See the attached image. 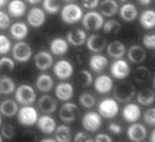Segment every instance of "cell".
Returning a JSON list of instances; mask_svg holds the SVG:
<instances>
[{
    "label": "cell",
    "mask_w": 155,
    "mask_h": 142,
    "mask_svg": "<svg viewBox=\"0 0 155 142\" xmlns=\"http://www.w3.org/2000/svg\"><path fill=\"white\" fill-rule=\"evenodd\" d=\"M94 87L96 91L101 95L106 94L111 92L114 88V81L107 74H101L95 79Z\"/></svg>",
    "instance_id": "cell-17"
},
{
    "label": "cell",
    "mask_w": 155,
    "mask_h": 142,
    "mask_svg": "<svg viewBox=\"0 0 155 142\" xmlns=\"http://www.w3.org/2000/svg\"><path fill=\"white\" fill-rule=\"evenodd\" d=\"M64 1H65V2H73V1H74V0H64Z\"/></svg>",
    "instance_id": "cell-61"
},
{
    "label": "cell",
    "mask_w": 155,
    "mask_h": 142,
    "mask_svg": "<svg viewBox=\"0 0 155 142\" xmlns=\"http://www.w3.org/2000/svg\"><path fill=\"white\" fill-rule=\"evenodd\" d=\"M34 64L38 69L47 71L53 66L54 58L48 51L41 50L34 56Z\"/></svg>",
    "instance_id": "cell-16"
},
{
    "label": "cell",
    "mask_w": 155,
    "mask_h": 142,
    "mask_svg": "<svg viewBox=\"0 0 155 142\" xmlns=\"http://www.w3.org/2000/svg\"><path fill=\"white\" fill-rule=\"evenodd\" d=\"M37 106L42 112L51 114L55 112L57 109L58 103L51 96L44 95L38 99Z\"/></svg>",
    "instance_id": "cell-20"
},
{
    "label": "cell",
    "mask_w": 155,
    "mask_h": 142,
    "mask_svg": "<svg viewBox=\"0 0 155 142\" xmlns=\"http://www.w3.org/2000/svg\"><path fill=\"white\" fill-rule=\"evenodd\" d=\"M145 122L150 126H155V107L148 109L143 114Z\"/></svg>",
    "instance_id": "cell-45"
},
{
    "label": "cell",
    "mask_w": 155,
    "mask_h": 142,
    "mask_svg": "<svg viewBox=\"0 0 155 142\" xmlns=\"http://www.w3.org/2000/svg\"><path fill=\"white\" fill-rule=\"evenodd\" d=\"M26 9V5L22 0H12L8 6L9 15L15 18H19L24 16Z\"/></svg>",
    "instance_id": "cell-29"
},
{
    "label": "cell",
    "mask_w": 155,
    "mask_h": 142,
    "mask_svg": "<svg viewBox=\"0 0 155 142\" xmlns=\"http://www.w3.org/2000/svg\"><path fill=\"white\" fill-rule=\"evenodd\" d=\"M51 52L54 55L60 56L67 53L69 50L68 41L61 37H57L51 40L50 43Z\"/></svg>",
    "instance_id": "cell-25"
},
{
    "label": "cell",
    "mask_w": 155,
    "mask_h": 142,
    "mask_svg": "<svg viewBox=\"0 0 155 142\" xmlns=\"http://www.w3.org/2000/svg\"><path fill=\"white\" fill-rule=\"evenodd\" d=\"M54 132L57 142H71L72 140V130L68 125L62 124L57 127Z\"/></svg>",
    "instance_id": "cell-34"
},
{
    "label": "cell",
    "mask_w": 155,
    "mask_h": 142,
    "mask_svg": "<svg viewBox=\"0 0 155 142\" xmlns=\"http://www.w3.org/2000/svg\"><path fill=\"white\" fill-rule=\"evenodd\" d=\"M83 7L87 9L96 8L100 4V0H81Z\"/></svg>",
    "instance_id": "cell-49"
},
{
    "label": "cell",
    "mask_w": 155,
    "mask_h": 142,
    "mask_svg": "<svg viewBox=\"0 0 155 142\" xmlns=\"http://www.w3.org/2000/svg\"><path fill=\"white\" fill-rule=\"evenodd\" d=\"M17 114L18 122L25 127L34 125L38 119L37 110L30 105L24 106L18 111Z\"/></svg>",
    "instance_id": "cell-8"
},
{
    "label": "cell",
    "mask_w": 155,
    "mask_h": 142,
    "mask_svg": "<svg viewBox=\"0 0 155 142\" xmlns=\"http://www.w3.org/2000/svg\"><path fill=\"white\" fill-rule=\"evenodd\" d=\"M127 135L128 139L133 142H142L147 138L148 131L143 124L135 122L128 127Z\"/></svg>",
    "instance_id": "cell-12"
},
{
    "label": "cell",
    "mask_w": 155,
    "mask_h": 142,
    "mask_svg": "<svg viewBox=\"0 0 155 142\" xmlns=\"http://www.w3.org/2000/svg\"><path fill=\"white\" fill-rule=\"evenodd\" d=\"M73 142H94V138L86 132H78L73 138Z\"/></svg>",
    "instance_id": "cell-47"
},
{
    "label": "cell",
    "mask_w": 155,
    "mask_h": 142,
    "mask_svg": "<svg viewBox=\"0 0 155 142\" xmlns=\"http://www.w3.org/2000/svg\"><path fill=\"white\" fill-rule=\"evenodd\" d=\"M8 2V0H0V8L5 6Z\"/></svg>",
    "instance_id": "cell-55"
},
{
    "label": "cell",
    "mask_w": 155,
    "mask_h": 142,
    "mask_svg": "<svg viewBox=\"0 0 155 142\" xmlns=\"http://www.w3.org/2000/svg\"><path fill=\"white\" fill-rule=\"evenodd\" d=\"M117 142H127V141H125V140H120V141H119Z\"/></svg>",
    "instance_id": "cell-62"
},
{
    "label": "cell",
    "mask_w": 155,
    "mask_h": 142,
    "mask_svg": "<svg viewBox=\"0 0 155 142\" xmlns=\"http://www.w3.org/2000/svg\"><path fill=\"white\" fill-rule=\"evenodd\" d=\"M82 23L85 29L91 31H97L102 28L104 20L100 12L92 11L87 12L83 16Z\"/></svg>",
    "instance_id": "cell-5"
},
{
    "label": "cell",
    "mask_w": 155,
    "mask_h": 142,
    "mask_svg": "<svg viewBox=\"0 0 155 142\" xmlns=\"http://www.w3.org/2000/svg\"><path fill=\"white\" fill-rule=\"evenodd\" d=\"M142 42L147 48L155 50V32L145 34L142 38Z\"/></svg>",
    "instance_id": "cell-44"
},
{
    "label": "cell",
    "mask_w": 155,
    "mask_h": 142,
    "mask_svg": "<svg viewBox=\"0 0 155 142\" xmlns=\"http://www.w3.org/2000/svg\"><path fill=\"white\" fill-rule=\"evenodd\" d=\"M137 2L139 5L145 6L150 5L152 2V0H137Z\"/></svg>",
    "instance_id": "cell-51"
},
{
    "label": "cell",
    "mask_w": 155,
    "mask_h": 142,
    "mask_svg": "<svg viewBox=\"0 0 155 142\" xmlns=\"http://www.w3.org/2000/svg\"><path fill=\"white\" fill-rule=\"evenodd\" d=\"M56 97L62 101H68L74 96L73 85L69 82H62L58 84L55 88Z\"/></svg>",
    "instance_id": "cell-18"
},
{
    "label": "cell",
    "mask_w": 155,
    "mask_h": 142,
    "mask_svg": "<svg viewBox=\"0 0 155 142\" xmlns=\"http://www.w3.org/2000/svg\"><path fill=\"white\" fill-rule=\"evenodd\" d=\"M79 104L83 108L89 109L93 108L96 103V97L90 92L82 93L78 98Z\"/></svg>",
    "instance_id": "cell-39"
},
{
    "label": "cell",
    "mask_w": 155,
    "mask_h": 142,
    "mask_svg": "<svg viewBox=\"0 0 155 142\" xmlns=\"http://www.w3.org/2000/svg\"><path fill=\"white\" fill-rule=\"evenodd\" d=\"M76 81L81 87L87 88L93 82V76L88 70L82 69L77 74Z\"/></svg>",
    "instance_id": "cell-38"
},
{
    "label": "cell",
    "mask_w": 155,
    "mask_h": 142,
    "mask_svg": "<svg viewBox=\"0 0 155 142\" xmlns=\"http://www.w3.org/2000/svg\"><path fill=\"white\" fill-rule=\"evenodd\" d=\"M102 118L95 111H89L82 118L81 124L84 130L88 132H95L102 127Z\"/></svg>",
    "instance_id": "cell-7"
},
{
    "label": "cell",
    "mask_w": 155,
    "mask_h": 142,
    "mask_svg": "<svg viewBox=\"0 0 155 142\" xmlns=\"http://www.w3.org/2000/svg\"><path fill=\"white\" fill-rule=\"evenodd\" d=\"M46 13L45 11L38 7L31 8L28 13L27 21L32 27L39 28L46 22Z\"/></svg>",
    "instance_id": "cell-13"
},
{
    "label": "cell",
    "mask_w": 155,
    "mask_h": 142,
    "mask_svg": "<svg viewBox=\"0 0 155 142\" xmlns=\"http://www.w3.org/2000/svg\"><path fill=\"white\" fill-rule=\"evenodd\" d=\"M136 98L140 105L150 106L155 102V92L151 88H143L136 93Z\"/></svg>",
    "instance_id": "cell-31"
},
{
    "label": "cell",
    "mask_w": 155,
    "mask_h": 142,
    "mask_svg": "<svg viewBox=\"0 0 155 142\" xmlns=\"http://www.w3.org/2000/svg\"><path fill=\"white\" fill-rule=\"evenodd\" d=\"M153 87H154V88L155 89V76L154 77V79H153Z\"/></svg>",
    "instance_id": "cell-57"
},
{
    "label": "cell",
    "mask_w": 155,
    "mask_h": 142,
    "mask_svg": "<svg viewBox=\"0 0 155 142\" xmlns=\"http://www.w3.org/2000/svg\"><path fill=\"white\" fill-rule=\"evenodd\" d=\"M119 13L122 19L127 22H132L138 16V11L132 3H125L119 8Z\"/></svg>",
    "instance_id": "cell-27"
},
{
    "label": "cell",
    "mask_w": 155,
    "mask_h": 142,
    "mask_svg": "<svg viewBox=\"0 0 155 142\" xmlns=\"http://www.w3.org/2000/svg\"><path fill=\"white\" fill-rule=\"evenodd\" d=\"M17 103L11 99L3 101L0 104V113L7 118H12L18 112Z\"/></svg>",
    "instance_id": "cell-33"
},
{
    "label": "cell",
    "mask_w": 155,
    "mask_h": 142,
    "mask_svg": "<svg viewBox=\"0 0 155 142\" xmlns=\"http://www.w3.org/2000/svg\"><path fill=\"white\" fill-rule=\"evenodd\" d=\"M119 1H120L121 2H127L129 0H119Z\"/></svg>",
    "instance_id": "cell-59"
},
{
    "label": "cell",
    "mask_w": 155,
    "mask_h": 142,
    "mask_svg": "<svg viewBox=\"0 0 155 142\" xmlns=\"http://www.w3.org/2000/svg\"><path fill=\"white\" fill-rule=\"evenodd\" d=\"M106 51L109 56L114 59H121L126 53V46L120 40H114L107 44Z\"/></svg>",
    "instance_id": "cell-26"
},
{
    "label": "cell",
    "mask_w": 155,
    "mask_h": 142,
    "mask_svg": "<svg viewBox=\"0 0 155 142\" xmlns=\"http://www.w3.org/2000/svg\"><path fill=\"white\" fill-rule=\"evenodd\" d=\"M140 24L145 29L150 30L155 27V11L146 9L141 12L139 17Z\"/></svg>",
    "instance_id": "cell-32"
},
{
    "label": "cell",
    "mask_w": 155,
    "mask_h": 142,
    "mask_svg": "<svg viewBox=\"0 0 155 142\" xmlns=\"http://www.w3.org/2000/svg\"><path fill=\"white\" fill-rule=\"evenodd\" d=\"M12 55L14 59L18 62H28L32 56V47L27 42L19 41L12 48Z\"/></svg>",
    "instance_id": "cell-6"
},
{
    "label": "cell",
    "mask_w": 155,
    "mask_h": 142,
    "mask_svg": "<svg viewBox=\"0 0 155 142\" xmlns=\"http://www.w3.org/2000/svg\"><path fill=\"white\" fill-rule=\"evenodd\" d=\"M110 71L114 78L117 80H124L130 75L131 69L125 60L119 59L112 63Z\"/></svg>",
    "instance_id": "cell-11"
},
{
    "label": "cell",
    "mask_w": 155,
    "mask_h": 142,
    "mask_svg": "<svg viewBox=\"0 0 155 142\" xmlns=\"http://www.w3.org/2000/svg\"><path fill=\"white\" fill-rule=\"evenodd\" d=\"M151 64H152L153 66H155V55H154V56H153L151 57Z\"/></svg>",
    "instance_id": "cell-56"
},
{
    "label": "cell",
    "mask_w": 155,
    "mask_h": 142,
    "mask_svg": "<svg viewBox=\"0 0 155 142\" xmlns=\"http://www.w3.org/2000/svg\"><path fill=\"white\" fill-rule=\"evenodd\" d=\"M35 85L40 92L48 93L54 87V80L51 75L47 74H42L37 77Z\"/></svg>",
    "instance_id": "cell-30"
},
{
    "label": "cell",
    "mask_w": 155,
    "mask_h": 142,
    "mask_svg": "<svg viewBox=\"0 0 155 142\" xmlns=\"http://www.w3.org/2000/svg\"><path fill=\"white\" fill-rule=\"evenodd\" d=\"M40 142H57V141L55 139L51 138H46L41 140Z\"/></svg>",
    "instance_id": "cell-54"
},
{
    "label": "cell",
    "mask_w": 155,
    "mask_h": 142,
    "mask_svg": "<svg viewBox=\"0 0 155 142\" xmlns=\"http://www.w3.org/2000/svg\"><path fill=\"white\" fill-rule=\"evenodd\" d=\"M109 65V60L104 55L96 53L90 58L89 66L93 72L100 73L106 70Z\"/></svg>",
    "instance_id": "cell-21"
},
{
    "label": "cell",
    "mask_w": 155,
    "mask_h": 142,
    "mask_svg": "<svg viewBox=\"0 0 155 142\" xmlns=\"http://www.w3.org/2000/svg\"><path fill=\"white\" fill-rule=\"evenodd\" d=\"M11 49V42L4 34H0V55L8 54Z\"/></svg>",
    "instance_id": "cell-42"
},
{
    "label": "cell",
    "mask_w": 155,
    "mask_h": 142,
    "mask_svg": "<svg viewBox=\"0 0 155 142\" xmlns=\"http://www.w3.org/2000/svg\"><path fill=\"white\" fill-rule=\"evenodd\" d=\"M61 18L63 22L68 25H74L82 20L83 11L82 8L76 4L69 3L61 9Z\"/></svg>",
    "instance_id": "cell-1"
},
{
    "label": "cell",
    "mask_w": 155,
    "mask_h": 142,
    "mask_svg": "<svg viewBox=\"0 0 155 142\" xmlns=\"http://www.w3.org/2000/svg\"><path fill=\"white\" fill-rule=\"evenodd\" d=\"M42 5L45 12L51 15L57 14L61 10L58 0H44Z\"/></svg>",
    "instance_id": "cell-40"
},
{
    "label": "cell",
    "mask_w": 155,
    "mask_h": 142,
    "mask_svg": "<svg viewBox=\"0 0 155 142\" xmlns=\"http://www.w3.org/2000/svg\"><path fill=\"white\" fill-rule=\"evenodd\" d=\"M2 124V116H1V115H0V126H1Z\"/></svg>",
    "instance_id": "cell-58"
},
{
    "label": "cell",
    "mask_w": 155,
    "mask_h": 142,
    "mask_svg": "<svg viewBox=\"0 0 155 142\" xmlns=\"http://www.w3.org/2000/svg\"><path fill=\"white\" fill-rule=\"evenodd\" d=\"M37 98L34 88L30 85L22 84L15 91V98L19 104L26 106L35 102Z\"/></svg>",
    "instance_id": "cell-4"
},
{
    "label": "cell",
    "mask_w": 155,
    "mask_h": 142,
    "mask_svg": "<svg viewBox=\"0 0 155 142\" xmlns=\"http://www.w3.org/2000/svg\"><path fill=\"white\" fill-rule=\"evenodd\" d=\"M135 95L136 88L131 82H120L114 88V96L118 102L127 103L132 100Z\"/></svg>",
    "instance_id": "cell-3"
},
{
    "label": "cell",
    "mask_w": 155,
    "mask_h": 142,
    "mask_svg": "<svg viewBox=\"0 0 155 142\" xmlns=\"http://www.w3.org/2000/svg\"><path fill=\"white\" fill-rule=\"evenodd\" d=\"M29 27L26 24L23 22H17L11 25L9 33L14 39L18 41H22L29 34Z\"/></svg>",
    "instance_id": "cell-24"
},
{
    "label": "cell",
    "mask_w": 155,
    "mask_h": 142,
    "mask_svg": "<svg viewBox=\"0 0 155 142\" xmlns=\"http://www.w3.org/2000/svg\"><path fill=\"white\" fill-rule=\"evenodd\" d=\"M0 142H3V140L2 138V137L0 135Z\"/></svg>",
    "instance_id": "cell-60"
},
{
    "label": "cell",
    "mask_w": 155,
    "mask_h": 142,
    "mask_svg": "<svg viewBox=\"0 0 155 142\" xmlns=\"http://www.w3.org/2000/svg\"><path fill=\"white\" fill-rule=\"evenodd\" d=\"M1 132L5 138L12 139L16 135V127L13 124L6 123L2 126Z\"/></svg>",
    "instance_id": "cell-43"
},
{
    "label": "cell",
    "mask_w": 155,
    "mask_h": 142,
    "mask_svg": "<svg viewBox=\"0 0 155 142\" xmlns=\"http://www.w3.org/2000/svg\"><path fill=\"white\" fill-rule=\"evenodd\" d=\"M37 123L38 130L45 134L54 133L57 128L56 121L48 115H42L38 119Z\"/></svg>",
    "instance_id": "cell-22"
},
{
    "label": "cell",
    "mask_w": 155,
    "mask_h": 142,
    "mask_svg": "<svg viewBox=\"0 0 155 142\" xmlns=\"http://www.w3.org/2000/svg\"><path fill=\"white\" fill-rule=\"evenodd\" d=\"M151 79V72L145 66L137 67L134 72V79L136 83L144 84L148 83Z\"/></svg>",
    "instance_id": "cell-35"
},
{
    "label": "cell",
    "mask_w": 155,
    "mask_h": 142,
    "mask_svg": "<svg viewBox=\"0 0 155 142\" xmlns=\"http://www.w3.org/2000/svg\"><path fill=\"white\" fill-rule=\"evenodd\" d=\"M122 25L117 20L110 19L104 23L102 29L107 35H117L122 30Z\"/></svg>",
    "instance_id": "cell-37"
},
{
    "label": "cell",
    "mask_w": 155,
    "mask_h": 142,
    "mask_svg": "<svg viewBox=\"0 0 155 142\" xmlns=\"http://www.w3.org/2000/svg\"><path fill=\"white\" fill-rule=\"evenodd\" d=\"M25 1L31 5H37L42 0H25Z\"/></svg>",
    "instance_id": "cell-53"
},
{
    "label": "cell",
    "mask_w": 155,
    "mask_h": 142,
    "mask_svg": "<svg viewBox=\"0 0 155 142\" xmlns=\"http://www.w3.org/2000/svg\"><path fill=\"white\" fill-rule=\"evenodd\" d=\"M119 105L115 98H106L101 100L97 107L98 113L102 118L110 119L115 118L119 112Z\"/></svg>",
    "instance_id": "cell-2"
},
{
    "label": "cell",
    "mask_w": 155,
    "mask_h": 142,
    "mask_svg": "<svg viewBox=\"0 0 155 142\" xmlns=\"http://www.w3.org/2000/svg\"><path fill=\"white\" fill-rule=\"evenodd\" d=\"M127 56L128 59L132 63L140 64L145 61L147 54L145 49L141 46L134 45L128 48L127 52Z\"/></svg>",
    "instance_id": "cell-19"
},
{
    "label": "cell",
    "mask_w": 155,
    "mask_h": 142,
    "mask_svg": "<svg viewBox=\"0 0 155 142\" xmlns=\"http://www.w3.org/2000/svg\"><path fill=\"white\" fill-rule=\"evenodd\" d=\"M53 72L58 79L67 80L73 75L74 67L68 60L60 59L54 64Z\"/></svg>",
    "instance_id": "cell-10"
},
{
    "label": "cell",
    "mask_w": 155,
    "mask_h": 142,
    "mask_svg": "<svg viewBox=\"0 0 155 142\" xmlns=\"http://www.w3.org/2000/svg\"><path fill=\"white\" fill-rule=\"evenodd\" d=\"M150 142H155V129H154L150 134Z\"/></svg>",
    "instance_id": "cell-52"
},
{
    "label": "cell",
    "mask_w": 155,
    "mask_h": 142,
    "mask_svg": "<svg viewBox=\"0 0 155 142\" xmlns=\"http://www.w3.org/2000/svg\"><path fill=\"white\" fill-rule=\"evenodd\" d=\"M80 109L76 103L67 102L61 106L58 115L60 120L65 124L73 122L78 118Z\"/></svg>",
    "instance_id": "cell-9"
},
{
    "label": "cell",
    "mask_w": 155,
    "mask_h": 142,
    "mask_svg": "<svg viewBox=\"0 0 155 142\" xmlns=\"http://www.w3.org/2000/svg\"><path fill=\"white\" fill-rule=\"evenodd\" d=\"M122 115L127 122L131 124L137 122L141 116V110L136 103H128L122 109Z\"/></svg>",
    "instance_id": "cell-14"
},
{
    "label": "cell",
    "mask_w": 155,
    "mask_h": 142,
    "mask_svg": "<svg viewBox=\"0 0 155 142\" xmlns=\"http://www.w3.org/2000/svg\"><path fill=\"white\" fill-rule=\"evenodd\" d=\"M94 142H113L112 137L106 133H99L94 139Z\"/></svg>",
    "instance_id": "cell-50"
},
{
    "label": "cell",
    "mask_w": 155,
    "mask_h": 142,
    "mask_svg": "<svg viewBox=\"0 0 155 142\" xmlns=\"http://www.w3.org/2000/svg\"><path fill=\"white\" fill-rule=\"evenodd\" d=\"M11 26V18L9 14L0 10V30H5Z\"/></svg>",
    "instance_id": "cell-46"
},
{
    "label": "cell",
    "mask_w": 155,
    "mask_h": 142,
    "mask_svg": "<svg viewBox=\"0 0 155 142\" xmlns=\"http://www.w3.org/2000/svg\"><path fill=\"white\" fill-rule=\"evenodd\" d=\"M87 49L93 53H98L101 52L107 45L106 38L99 34H92L87 38L86 42Z\"/></svg>",
    "instance_id": "cell-15"
},
{
    "label": "cell",
    "mask_w": 155,
    "mask_h": 142,
    "mask_svg": "<svg viewBox=\"0 0 155 142\" xmlns=\"http://www.w3.org/2000/svg\"><path fill=\"white\" fill-rule=\"evenodd\" d=\"M100 13L107 17H111L117 14L119 6L115 0H103L99 4Z\"/></svg>",
    "instance_id": "cell-28"
},
{
    "label": "cell",
    "mask_w": 155,
    "mask_h": 142,
    "mask_svg": "<svg viewBox=\"0 0 155 142\" xmlns=\"http://www.w3.org/2000/svg\"><path fill=\"white\" fill-rule=\"evenodd\" d=\"M109 132L114 135H120L124 132V128L122 125L117 122H112L107 125Z\"/></svg>",
    "instance_id": "cell-48"
},
{
    "label": "cell",
    "mask_w": 155,
    "mask_h": 142,
    "mask_svg": "<svg viewBox=\"0 0 155 142\" xmlns=\"http://www.w3.org/2000/svg\"><path fill=\"white\" fill-rule=\"evenodd\" d=\"M16 90V83L11 77L8 75L0 77V93L3 95L11 94Z\"/></svg>",
    "instance_id": "cell-36"
},
{
    "label": "cell",
    "mask_w": 155,
    "mask_h": 142,
    "mask_svg": "<svg viewBox=\"0 0 155 142\" xmlns=\"http://www.w3.org/2000/svg\"><path fill=\"white\" fill-rule=\"evenodd\" d=\"M86 32L82 29H74L70 30L67 35V40L74 46L83 45L87 40Z\"/></svg>",
    "instance_id": "cell-23"
},
{
    "label": "cell",
    "mask_w": 155,
    "mask_h": 142,
    "mask_svg": "<svg viewBox=\"0 0 155 142\" xmlns=\"http://www.w3.org/2000/svg\"><path fill=\"white\" fill-rule=\"evenodd\" d=\"M15 61L11 58L3 56L0 58V71L3 72H11L15 69Z\"/></svg>",
    "instance_id": "cell-41"
}]
</instances>
